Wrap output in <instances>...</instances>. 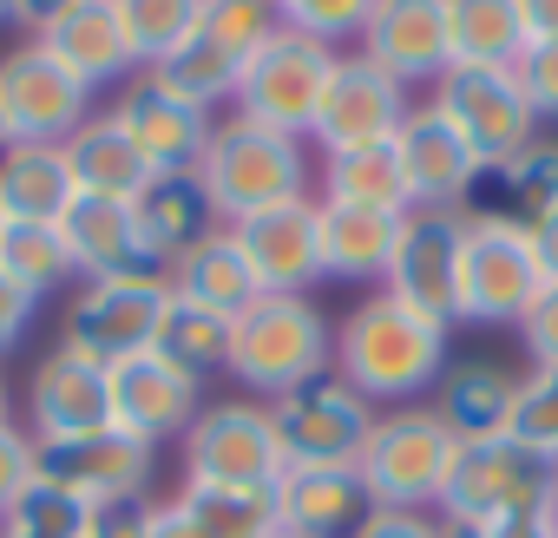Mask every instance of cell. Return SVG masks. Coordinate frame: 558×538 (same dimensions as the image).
Here are the masks:
<instances>
[{
    "label": "cell",
    "instance_id": "1",
    "mask_svg": "<svg viewBox=\"0 0 558 538\" xmlns=\"http://www.w3.org/2000/svg\"><path fill=\"white\" fill-rule=\"evenodd\" d=\"M447 322L395 303L388 290H368L336 322V375L368 407H414L447 375Z\"/></svg>",
    "mask_w": 558,
    "mask_h": 538
},
{
    "label": "cell",
    "instance_id": "2",
    "mask_svg": "<svg viewBox=\"0 0 558 538\" xmlns=\"http://www.w3.org/2000/svg\"><path fill=\"white\" fill-rule=\"evenodd\" d=\"M329 368H336V322L316 309V296H256L230 322L223 375L243 381L256 401H276Z\"/></svg>",
    "mask_w": 558,
    "mask_h": 538
},
{
    "label": "cell",
    "instance_id": "3",
    "mask_svg": "<svg viewBox=\"0 0 558 538\" xmlns=\"http://www.w3.org/2000/svg\"><path fill=\"white\" fill-rule=\"evenodd\" d=\"M197 178H204L217 217L236 223L250 210L310 197V145L290 138V132H269V125H256L243 112H230V119H210Z\"/></svg>",
    "mask_w": 558,
    "mask_h": 538
},
{
    "label": "cell",
    "instance_id": "4",
    "mask_svg": "<svg viewBox=\"0 0 558 538\" xmlns=\"http://www.w3.org/2000/svg\"><path fill=\"white\" fill-rule=\"evenodd\" d=\"M453 460H460V440L447 433V420L427 401H414V407L375 414V433H368L355 473L381 512H440Z\"/></svg>",
    "mask_w": 558,
    "mask_h": 538
},
{
    "label": "cell",
    "instance_id": "5",
    "mask_svg": "<svg viewBox=\"0 0 558 538\" xmlns=\"http://www.w3.org/2000/svg\"><path fill=\"white\" fill-rule=\"evenodd\" d=\"M165 309H171L165 269H138V277L80 283V296L60 309V349H73L80 362L119 368V362H132V355H145V349L158 342Z\"/></svg>",
    "mask_w": 558,
    "mask_h": 538
},
{
    "label": "cell",
    "instance_id": "6",
    "mask_svg": "<svg viewBox=\"0 0 558 538\" xmlns=\"http://www.w3.org/2000/svg\"><path fill=\"white\" fill-rule=\"evenodd\" d=\"M336 60H342L336 47H323V40H310V34H290V27H276V34L243 60L236 112L256 119V125H269V132H290V138L310 145Z\"/></svg>",
    "mask_w": 558,
    "mask_h": 538
},
{
    "label": "cell",
    "instance_id": "7",
    "mask_svg": "<svg viewBox=\"0 0 558 538\" xmlns=\"http://www.w3.org/2000/svg\"><path fill=\"white\" fill-rule=\"evenodd\" d=\"M538 290H545V269L532 256V230L512 217H466L453 322H519Z\"/></svg>",
    "mask_w": 558,
    "mask_h": 538
},
{
    "label": "cell",
    "instance_id": "8",
    "mask_svg": "<svg viewBox=\"0 0 558 538\" xmlns=\"http://www.w3.org/2000/svg\"><path fill=\"white\" fill-rule=\"evenodd\" d=\"M551 486H558V466L538 460L525 440H512V433L473 440V447H460V460H453L440 518H460V525L525 518V512H545V505H551Z\"/></svg>",
    "mask_w": 558,
    "mask_h": 538
},
{
    "label": "cell",
    "instance_id": "9",
    "mask_svg": "<svg viewBox=\"0 0 558 538\" xmlns=\"http://www.w3.org/2000/svg\"><path fill=\"white\" fill-rule=\"evenodd\" d=\"M269 407V427H276V447H283V466H355L368 433H375V414L336 368L263 401Z\"/></svg>",
    "mask_w": 558,
    "mask_h": 538
},
{
    "label": "cell",
    "instance_id": "10",
    "mask_svg": "<svg viewBox=\"0 0 558 538\" xmlns=\"http://www.w3.org/2000/svg\"><path fill=\"white\" fill-rule=\"evenodd\" d=\"M178 447H184V479L256 486V492H269L283 479V447H276L263 401H210Z\"/></svg>",
    "mask_w": 558,
    "mask_h": 538
},
{
    "label": "cell",
    "instance_id": "11",
    "mask_svg": "<svg viewBox=\"0 0 558 538\" xmlns=\"http://www.w3.org/2000/svg\"><path fill=\"white\" fill-rule=\"evenodd\" d=\"M93 99L99 93L80 73H66L40 40H27L0 60V106H8L14 145H66L93 119Z\"/></svg>",
    "mask_w": 558,
    "mask_h": 538
},
{
    "label": "cell",
    "instance_id": "12",
    "mask_svg": "<svg viewBox=\"0 0 558 538\" xmlns=\"http://www.w3.org/2000/svg\"><path fill=\"white\" fill-rule=\"evenodd\" d=\"M427 106L480 151V164H499L525 138H538V119H532L512 66H447L434 80V99Z\"/></svg>",
    "mask_w": 558,
    "mask_h": 538
},
{
    "label": "cell",
    "instance_id": "13",
    "mask_svg": "<svg viewBox=\"0 0 558 538\" xmlns=\"http://www.w3.org/2000/svg\"><path fill=\"white\" fill-rule=\"evenodd\" d=\"M243 249V262L256 269L263 296H310L323 283V197H290V204H269L250 210L236 223H223Z\"/></svg>",
    "mask_w": 558,
    "mask_h": 538
},
{
    "label": "cell",
    "instance_id": "14",
    "mask_svg": "<svg viewBox=\"0 0 558 538\" xmlns=\"http://www.w3.org/2000/svg\"><path fill=\"white\" fill-rule=\"evenodd\" d=\"M414 112V93L381 73L368 53H342L336 73H329V93H323V112H316V132L310 145L329 158V151H355V145H381L401 132V119Z\"/></svg>",
    "mask_w": 558,
    "mask_h": 538
},
{
    "label": "cell",
    "instance_id": "15",
    "mask_svg": "<svg viewBox=\"0 0 558 538\" xmlns=\"http://www.w3.org/2000/svg\"><path fill=\"white\" fill-rule=\"evenodd\" d=\"M34 447H40V479L86 499V505L151 492L158 447H145L125 427H99V433H73V440H34Z\"/></svg>",
    "mask_w": 558,
    "mask_h": 538
},
{
    "label": "cell",
    "instance_id": "16",
    "mask_svg": "<svg viewBox=\"0 0 558 538\" xmlns=\"http://www.w3.org/2000/svg\"><path fill=\"white\" fill-rule=\"evenodd\" d=\"M460 230H466V210H408L395 262L381 277V290L395 303H408L447 329H453V283H460Z\"/></svg>",
    "mask_w": 558,
    "mask_h": 538
},
{
    "label": "cell",
    "instance_id": "17",
    "mask_svg": "<svg viewBox=\"0 0 558 538\" xmlns=\"http://www.w3.org/2000/svg\"><path fill=\"white\" fill-rule=\"evenodd\" d=\"M204 407H210V401H204V381L184 375V368H171V362L151 355V349L112 368V427L138 433L145 447L184 440Z\"/></svg>",
    "mask_w": 558,
    "mask_h": 538
},
{
    "label": "cell",
    "instance_id": "18",
    "mask_svg": "<svg viewBox=\"0 0 558 538\" xmlns=\"http://www.w3.org/2000/svg\"><path fill=\"white\" fill-rule=\"evenodd\" d=\"M395 151H401V178H408V210H466V191L480 178V151L427 99H414V112L401 119Z\"/></svg>",
    "mask_w": 558,
    "mask_h": 538
},
{
    "label": "cell",
    "instance_id": "19",
    "mask_svg": "<svg viewBox=\"0 0 558 538\" xmlns=\"http://www.w3.org/2000/svg\"><path fill=\"white\" fill-rule=\"evenodd\" d=\"M381 73H395L408 93L434 86L453 66V27H447V0H375L368 34L355 40Z\"/></svg>",
    "mask_w": 558,
    "mask_h": 538
},
{
    "label": "cell",
    "instance_id": "20",
    "mask_svg": "<svg viewBox=\"0 0 558 538\" xmlns=\"http://www.w3.org/2000/svg\"><path fill=\"white\" fill-rule=\"evenodd\" d=\"M112 427V368L80 362L73 349H47L27 381V433L34 440H73Z\"/></svg>",
    "mask_w": 558,
    "mask_h": 538
},
{
    "label": "cell",
    "instance_id": "21",
    "mask_svg": "<svg viewBox=\"0 0 558 538\" xmlns=\"http://www.w3.org/2000/svg\"><path fill=\"white\" fill-rule=\"evenodd\" d=\"M106 112H112V125H119L145 158H151V171H197L204 138H210V112L184 106V99H178V93H165L151 73L125 80V86H119V99H112Z\"/></svg>",
    "mask_w": 558,
    "mask_h": 538
},
{
    "label": "cell",
    "instance_id": "22",
    "mask_svg": "<svg viewBox=\"0 0 558 538\" xmlns=\"http://www.w3.org/2000/svg\"><path fill=\"white\" fill-rule=\"evenodd\" d=\"M269 492H276V525L303 538H355L381 512L355 466H283Z\"/></svg>",
    "mask_w": 558,
    "mask_h": 538
},
{
    "label": "cell",
    "instance_id": "23",
    "mask_svg": "<svg viewBox=\"0 0 558 538\" xmlns=\"http://www.w3.org/2000/svg\"><path fill=\"white\" fill-rule=\"evenodd\" d=\"M60 236H66V256H73V277L80 283H106V277H138V269H158L145 256V236H138L132 204L73 197L66 217H60Z\"/></svg>",
    "mask_w": 558,
    "mask_h": 538
},
{
    "label": "cell",
    "instance_id": "24",
    "mask_svg": "<svg viewBox=\"0 0 558 538\" xmlns=\"http://www.w3.org/2000/svg\"><path fill=\"white\" fill-rule=\"evenodd\" d=\"M132 217H138L145 256H151L158 269H171L178 256H191L204 236L223 230V217H217V204H210V191H204L197 171H158L151 191L132 204Z\"/></svg>",
    "mask_w": 558,
    "mask_h": 538
},
{
    "label": "cell",
    "instance_id": "25",
    "mask_svg": "<svg viewBox=\"0 0 558 538\" xmlns=\"http://www.w3.org/2000/svg\"><path fill=\"white\" fill-rule=\"evenodd\" d=\"M551 210H558V138H525L512 158L480 164L466 191V217H512L532 230Z\"/></svg>",
    "mask_w": 558,
    "mask_h": 538
},
{
    "label": "cell",
    "instance_id": "26",
    "mask_svg": "<svg viewBox=\"0 0 558 538\" xmlns=\"http://www.w3.org/2000/svg\"><path fill=\"white\" fill-rule=\"evenodd\" d=\"M34 40H40L66 73H80L93 93L125 86V80L138 73V53H132V40H125V27H119V8H112V0H80L66 21H53V27L34 34Z\"/></svg>",
    "mask_w": 558,
    "mask_h": 538
},
{
    "label": "cell",
    "instance_id": "27",
    "mask_svg": "<svg viewBox=\"0 0 558 538\" xmlns=\"http://www.w3.org/2000/svg\"><path fill=\"white\" fill-rule=\"evenodd\" d=\"M447 433L460 447L473 440H499L512 433V407H519V375H506L499 362H447V375L434 381V401H427Z\"/></svg>",
    "mask_w": 558,
    "mask_h": 538
},
{
    "label": "cell",
    "instance_id": "28",
    "mask_svg": "<svg viewBox=\"0 0 558 538\" xmlns=\"http://www.w3.org/2000/svg\"><path fill=\"white\" fill-rule=\"evenodd\" d=\"M66 171H73V191L80 197H112V204H138L145 191H151V158L112 125V112H93L66 145Z\"/></svg>",
    "mask_w": 558,
    "mask_h": 538
},
{
    "label": "cell",
    "instance_id": "29",
    "mask_svg": "<svg viewBox=\"0 0 558 538\" xmlns=\"http://www.w3.org/2000/svg\"><path fill=\"white\" fill-rule=\"evenodd\" d=\"M408 210H362V204H323V277L336 283H381Z\"/></svg>",
    "mask_w": 558,
    "mask_h": 538
},
{
    "label": "cell",
    "instance_id": "30",
    "mask_svg": "<svg viewBox=\"0 0 558 538\" xmlns=\"http://www.w3.org/2000/svg\"><path fill=\"white\" fill-rule=\"evenodd\" d=\"M165 283H171V296H178V303H197V309L230 316V322L263 296L256 269L243 262V249H236V236H230V230H217V236H204L191 256H178V262L165 269Z\"/></svg>",
    "mask_w": 558,
    "mask_h": 538
},
{
    "label": "cell",
    "instance_id": "31",
    "mask_svg": "<svg viewBox=\"0 0 558 538\" xmlns=\"http://www.w3.org/2000/svg\"><path fill=\"white\" fill-rule=\"evenodd\" d=\"M73 171L60 145H8L0 151V210L8 223H60L73 204Z\"/></svg>",
    "mask_w": 558,
    "mask_h": 538
},
{
    "label": "cell",
    "instance_id": "32",
    "mask_svg": "<svg viewBox=\"0 0 558 538\" xmlns=\"http://www.w3.org/2000/svg\"><path fill=\"white\" fill-rule=\"evenodd\" d=\"M323 204H362V210H408V178L395 138L329 151L323 158Z\"/></svg>",
    "mask_w": 558,
    "mask_h": 538
},
{
    "label": "cell",
    "instance_id": "33",
    "mask_svg": "<svg viewBox=\"0 0 558 538\" xmlns=\"http://www.w3.org/2000/svg\"><path fill=\"white\" fill-rule=\"evenodd\" d=\"M447 27H453V66H512L532 47L519 0H447Z\"/></svg>",
    "mask_w": 558,
    "mask_h": 538
},
{
    "label": "cell",
    "instance_id": "34",
    "mask_svg": "<svg viewBox=\"0 0 558 538\" xmlns=\"http://www.w3.org/2000/svg\"><path fill=\"white\" fill-rule=\"evenodd\" d=\"M0 277L21 283L34 303L60 296L73 283V256H66L60 223H8L0 230Z\"/></svg>",
    "mask_w": 558,
    "mask_h": 538
},
{
    "label": "cell",
    "instance_id": "35",
    "mask_svg": "<svg viewBox=\"0 0 558 538\" xmlns=\"http://www.w3.org/2000/svg\"><path fill=\"white\" fill-rule=\"evenodd\" d=\"M171 499L204 525V538H269V531H276V492H256V486L184 479Z\"/></svg>",
    "mask_w": 558,
    "mask_h": 538
},
{
    "label": "cell",
    "instance_id": "36",
    "mask_svg": "<svg viewBox=\"0 0 558 538\" xmlns=\"http://www.w3.org/2000/svg\"><path fill=\"white\" fill-rule=\"evenodd\" d=\"M165 93H178L184 106H197V112H210V106H223V99H236V80H243V60L236 53H223V47H210L204 34H191L178 53H165L158 66H145Z\"/></svg>",
    "mask_w": 558,
    "mask_h": 538
},
{
    "label": "cell",
    "instance_id": "37",
    "mask_svg": "<svg viewBox=\"0 0 558 538\" xmlns=\"http://www.w3.org/2000/svg\"><path fill=\"white\" fill-rule=\"evenodd\" d=\"M151 355H165L171 368H184V375L210 381V375L230 362V316H210V309H197V303H178V296H171V309H165V322H158Z\"/></svg>",
    "mask_w": 558,
    "mask_h": 538
},
{
    "label": "cell",
    "instance_id": "38",
    "mask_svg": "<svg viewBox=\"0 0 558 538\" xmlns=\"http://www.w3.org/2000/svg\"><path fill=\"white\" fill-rule=\"evenodd\" d=\"M112 8H119V27H125L138 66H158L165 53H178L197 34L204 0H112Z\"/></svg>",
    "mask_w": 558,
    "mask_h": 538
},
{
    "label": "cell",
    "instance_id": "39",
    "mask_svg": "<svg viewBox=\"0 0 558 538\" xmlns=\"http://www.w3.org/2000/svg\"><path fill=\"white\" fill-rule=\"evenodd\" d=\"M86 512H93L86 499L34 479L8 512H0V538H86Z\"/></svg>",
    "mask_w": 558,
    "mask_h": 538
},
{
    "label": "cell",
    "instance_id": "40",
    "mask_svg": "<svg viewBox=\"0 0 558 538\" xmlns=\"http://www.w3.org/2000/svg\"><path fill=\"white\" fill-rule=\"evenodd\" d=\"M276 27H283V14H276V0H204V14H197V34L236 60H250Z\"/></svg>",
    "mask_w": 558,
    "mask_h": 538
},
{
    "label": "cell",
    "instance_id": "41",
    "mask_svg": "<svg viewBox=\"0 0 558 538\" xmlns=\"http://www.w3.org/2000/svg\"><path fill=\"white\" fill-rule=\"evenodd\" d=\"M276 14H283L290 34H310L323 47H355L368 34V14H375V0H276Z\"/></svg>",
    "mask_w": 558,
    "mask_h": 538
},
{
    "label": "cell",
    "instance_id": "42",
    "mask_svg": "<svg viewBox=\"0 0 558 538\" xmlns=\"http://www.w3.org/2000/svg\"><path fill=\"white\" fill-rule=\"evenodd\" d=\"M512 440H525L538 460L558 466V368H525V375H519Z\"/></svg>",
    "mask_w": 558,
    "mask_h": 538
},
{
    "label": "cell",
    "instance_id": "43",
    "mask_svg": "<svg viewBox=\"0 0 558 538\" xmlns=\"http://www.w3.org/2000/svg\"><path fill=\"white\" fill-rule=\"evenodd\" d=\"M512 80H519L532 119H558V40H532L512 60Z\"/></svg>",
    "mask_w": 558,
    "mask_h": 538
},
{
    "label": "cell",
    "instance_id": "44",
    "mask_svg": "<svg viewBox=\"0 0 558 538\" xmlns=\"http://www.w3.org/2000/svg\"><path fill=\"white\" fill-rule=\"evenodd\" d=\"M34 479H40V447H34V433H27L21 420L0 427V512H8Z\"/></svg>",
    "mask_w": 558,
    "mask_h": 538
},
{
    "label": "cell",
    "instance_id": "45",
    "mask_svg": "<svg viewBox=\"0 0 558 538\" xmlns=\"http://www.w3.org/2000/svg\"><path fill=\"white\" fill-rule=\"evenodd\" d=\"M158 518V499L151 492H132V499H106L86 512V538H145Z\"/></svg>",
    "mask_w": 558,
    "mask_h": 538
},
{
    "label": "cell",
    "instance_id": "46",
    "mask_svg": "<svg viewBox=\"0 0 558 538\" xmlns=\"http://www.w3.org/2000/svg\"><path fill=\"white\" fill-rule=\"evenodd\" d=\"M512 329H519L532 368H558V283H545V290L532 296V309H525Z\"/></svg>",
    "mask_w": 558,
    "mask_h": 538
},
{
    "label": "cell",
    "instance_id": "47",
    "mask_svg": "<svg viewBox=\"0 0 558 538\" xmlns=\"http://www.w3.org/2000/svg\"><path fill=\"white\" fill-rule=\"evenodd\" d=\"M34 316H40V303H34L21 283H8V277H0V355H14V349L27 342Z\"/></svg>",
    "mask_w": 558,
    "mask_h": 538
},
{
    "label": "cell",
    "instance_id": "48",
    "mask_svg": "<svg viewBox=\"0 0 558 538\" xmlns=\"http://www.w3.org/2000/svg\"><path fill=\"white\" fill-rule=\"evenodd\" d=\"M355 538H440V518H427V512H375Z\"/></svg>",
    "mask_w": 558,
    "mask_h": 538
},
{
    "label": "cell",
    "instance_id": "49",
    "mask_svg": "<svg viewBox=\"0 0 558 538\" xmlns=\"http://www.w3.org/2000/svg\"><path fill=\"white\" fill-rule=\"evenodd\" d=\"M145 538H204V525L178 505V499H158V518H151V531Z\"/></svg>",
    "mask_w": 558,
    "mask_h": 538
},
{
    "label": "cell",
    "instance_id": "50",
    "mask_svg": "<svg viewBox=\"0 0 558 538\" xmlns=\"http://www.w3.org/2000/svg\"><path fill=\"white\" fill-rule=\"evenodd\" d=\"M73 8H80V0H14V21H21V27H34V34H47V27H53V21H66Z\"/></svg>",
    "mask_w": 558,
    "mask_h": 538
},
{
    "label": "cell",
    "instance_id": "51",
    "mask_svg": "<svg viewBox=\"0 0 558 538\" xmlns=\"http://www.w3.org/2000/svg\"><path fill=\"white\" fill-rule=\"evenodd\" d=\"M532 256H538V269H545V283H558V210L532 223Z\"/></svg>",
    "mask_w": 558,
    "mask_h": 538
},
{
    "label": "cell",
    "instance_id": "52",
    "mask_svg": "<svg viewBox=\"0 0 558 538\" xmlns=\"http://www.w3.org/2000/svg\"><path fill=\"white\" fill-rule=\"evenodd\" d=\"M519 14L532 40H558V0H519Z\"/></svg>",
    "mask_w": 558,
    "mask_h": 538
},
{
    "label": "cell",
    "instance_id": "53",
    "mask_svg": "<svg viewBox=\"0 0 558 538\" xmlns=\"http://www.w3.org/2000/svg\"><path fill=\"white\" fill-rule=\"evenodd\" d=\"M0 427H14V394H8V375H0Z\"/></svg>",
    "mask_w": 558,
    "mask_h": 538
},
{
    "label": "cell",
    "instance_id": "54",
    "mask_svg": "<svg viewBox=\"0 0 558 538\" xmlns=\"http://www.w3.org/2000/svg\"><path fill=\"white\" fill-rule=\"evenodd\" d=\"M14 145V132H8V106H0V151H8Z\"/></svg>",
    "mask_w": 558,
    "mask_h": 538
},
{
    "label": "cell",
    "instance_id": "55",
    "mask_svg": "<svg viewBox=\"0 0 558 538\" xmlns=\"http://www.w3.org/2000/svg\"><path fill=\"white\" fill-rule=\"evenodd\" d=\"M545 518H551V538H558V486H551V505H545Z\"/></svg>",
    "mask_w": 558,
    "mask_h": 538
},
{
    "label": "cell",
    "instance_id": "56",
    "mask_svg": "<svg viewBox=\"0 0 558 538\" xmlns=\"http://www.w3.org/2000/svg\"><path fill=\"white\" fill-rule=\"evenodd\" d=\"M0 21H14V0H0Z\"/></svg>",
    "mask_w": 558,
    "mask_h": 538
},
{
    "label": "cell",
    "instance_id": "57",
    "mask_svg": "<svg viewBox=\"0 0 558 538\" xmlns=\"http://www.w3.org/2000/svg\"><path fill=\"white\" fill-rule=\"evenodd\" d=\"M269 538H303V531H283V525H276V531H269Z\"/></svg>",
    "mask_w": 558,
    "mask_h": 538
},
{
    "label": "cell",
    "instance_id": "58",
    "mask_svg": "<svg viewBox=\"0 0 558 538\" xmlns=\"http://www.w3.org/2000/svg\"><path fill=\"white\" fill-rule=\"evenodd\" d=\"M0 230H8V210H0Z\"/></svg>",
    "mask_w": 558,
    "mask_h": 538
}]
</instances>
